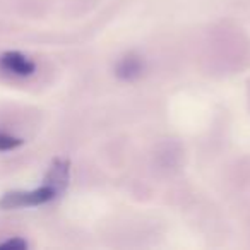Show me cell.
Instances as JSON below:
<instances>
[{
    "label": "cell",
    "instance_id": "5",
    "mask_svg": "<svg viewBox=\"0 0 250 250\" xmlns=\"http://www.w3.org/2000/svg\"><path fill=\"white\" fill-rule=\"evenodd\" d=\"M22 144V139L14 136H9L5 132H0V151H12Z\"/></svg>",
    "mask_w": 250,
    "mask_h": 250
},
{
    "label": "cell",
    "instance_id": "6",
    "mask_svg": "<svg viewBox=\"0 0 250 250\" xmlns=\"http://www.w3.org/2000/svg\"><path fill=\"white\" fill-rule=\"evenodd\" d=\"M0 249L22 250V249H28V242L22 240V238H19V236H16V238H9V240H5V242L0 243Z\"/></svg>",
    "mask_w": 250,
    "mask_h": 250
},
{
    "label": "cell",
    "instance_id": "4",
    "mask_svg": "<svg viewBox=\"0 0 250 250\" xmlns=\"http://www.w3.org/2000/svg\"><path fill=\"white\" fill-rule=\"evenodd\" d=\"M144 70V62L136 55H127L124 59L118 60L117 67H115V74L117 77L124 81H134L143 74Z\"/></svg>",
    "mask_w": 250,
    "mask_h": 250
},
{
    "label": "cell",
    "instance_id": "3",
    "mask_svg": "<svg viewBox=\"0 0 250 250\" xmlns=\"http://www.w3.org/2000/svg\"><path fill=\"white\" fill-rule=\"evenodd\" d=\"M67 182H69V161L55 160L50 167L48 173H46L45 184L53 187L59 194L67 187Z\"/></svg>",
    "mask_w": 250,
    "mask_h": 250
},
{
    "label": "cell",
    "instance_id": "2",
    "mask_svg": "<svg viewBox=\"0 0 250 250\" xmlns=\"http://www.w3.org/2000/svg\"><path fill=\"white\" fill-rule=\"evenodd\" d=\"M0 69L18 77H29L35 74L36 63L19 52H5L0 55Z\"/></svg>",
    "mask_w": 250,
    "mask_h": 250
},
{
    "label": "cell",
    "instance_id": "1",
    "mask_svg": "<svg viewBox=\"0 0 250 250\" xmlns=\"http://www.w3.org/2000/svg\"><path fill=\"white\" fill-rule=\"evenodd\" d=\"M57 190L50 185L43 184L42 187L35 188V190H16L7 192L0 199V209L4 211H11V209L19 208H35V206H42L46 202L53 201L57 197Z\"/></svg>",
    "mask_w": 250,
    "mask_h": 250
}]
</instances>
